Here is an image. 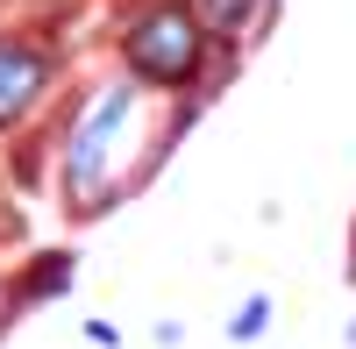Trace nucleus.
Segmentation results:
<instances>
[{
    "label": "nucleus",
    "mask_w": 356,
    "mask_h": 349,
    "mask_svg": "<svg viewBox=\"0 0 356 349\" xmlns=\"http://www.w3.org/2000/svg\"><path fill=\"white\" fill-rule=\"evenodd\" d=\"M136 114H143V86H107V93L79 114V129L65 143V193L79 207H93V193H107L114 164H122L129 136H136Z\"/></svg>",
    "instance_id": "f257e3e1"
},
{
    "label": "nucleus",
    "mask_w": 356,
    "mask_h": 349,
    "mask_svg": "<svg viewBox=\"0 0 356 349\" xmlns=\"http://www.w3.org/2000/svg\"><path fill=\"white\" fill-rule=\"evenodd\" d=\"M122 57H129V72L150 79V86H186L200 72V57H207V29L193 22L186 0H157V8H143L129 22Z\"/></svg>",
    "instance_id": "f03ea898"
},
{
    "label": "nucleus",
    "mask_w": 356,
    "mask_h": 349,
    "mask_svg": "<svg viewBox=\"0 0 356 349\" xmlns=\"http://www.w3.org/2000/svg\"><path fill=\"white\" fill-rule=\"evenodd\" d=\"M43 79H50L43 50H29V43H15V36H0V129L22 122V114L43 100Z\"/></svg>",
    "instance_id": "7ed1b4c3"
},
{
    "label": "nucleus",
    "mask_w": 356,
    "mask_h": 349,
    "mask_svg": "<svg viewBox=\"0 0 356 349\" xmlns=\"http://www.w3.org/2000/svg\"><path fill=\"white\" fill-rule=\"evenodd\" d=\"M186 8H193V22L207 29V36L235 43V36H250V22H257L264 0H186Z\"/></svg>",
    "instance_id": "20e7f679"
},
{
    "label": "nucleus",
    "mask_w": 356,
    "mask_h": 349,
    "mask_svg": "<svg viewBox=\"0 0 356 349\" xmlns=\"http://www.w3.org/2000/svg\"><path fill=\"white\" fill-rule=\"evenodd\" d=\"M72 278H79V264H72L65 250H50L43 264L22 278V293H29V300H50V293H72Z\"/></svg>",
    "instance_id": "39448f33"
},
{
    "label": "nucleus",
    "mask_w": 356,
    "mask_h": 349,
    "mask_svg": "<svg viewBox=\"0 0 356 349\" xmlns=\"http://www.w3.org/2000/svg\"><path fill=\"white\" fill-rule=\"evenodd\" d=\"M264 328H271V293H250L243 307L228 314V335H235V342H257Z\"/></svg>",
    "instance_id": "423d86ee"
},
{
    "label": "nucleus",
    "mask_w": 356,
    "mask_h": 349,
    "mask_svg": "<svg viewBox=\"0 0 356 349\" xmlns=\"http://www.w3.org/2000/svg\"><path fill=\"white\" fill-rule=\"evenodd\" d=\"M86 342H100V349H122V328H114V321H86Z\"/></svg>",
    "instance_id": "0eeeda50"
},
{
    "label": "nucleus",
    "mask_w": 356,
    "mask_h": 349,
    "mask_svg": "<svg viewBox=\"0 0 356 349\" xmlns=\"http://www.w3.org/2000/svg\"><path fill=\"white\" fill-rule=\"evenodd\" d=\"M349 349H356V314H349Z\"/></svg>",
    "instance_id": "6e6552de"
}]
</instances>
